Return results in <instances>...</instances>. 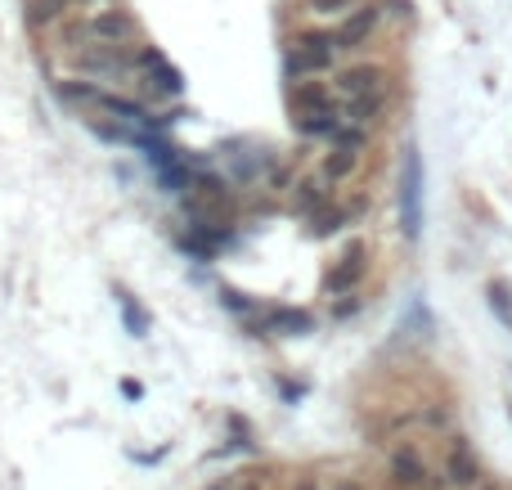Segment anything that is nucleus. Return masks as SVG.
Masks as SVG:
<instances>
[{"instance_id":"obj_11","label":"nucleus","mask_w":512,"mask_h":490,"mask_svg":"<svg viewBox=\"0 0 512 490\" xmlns=\"http://www.w3.org/2000/svg\"><path fill=\"white\" fill-rule=\"evenodd\" d=\"M328 108H342L333 82H292L288 86V113L302 117V113H328Z\"/></svg>"},{"instance_id":"obj_8","label":"nucleus","mask_w":512,"mask_h":490,"mask_svg":"<svg viewBox=\"0 0 512 490\" xmlns=\"http://www.w3.org/2000/svg\"><path fill=\"white\" fill-rule=\"evenodd\" d=\"M333 91H337V99H342V104H346V99H359V95H378V91H387V63L364 59V63L337 67Z\"/></svg>"},{"instance_id":"obj_16","label":"nucleus","mask_w":512,"mask_h":490,"mask_svg":"<svg viewBox=\"0 0 512 490\" xmlns=\"http://www.w3.org/2000/svg\"><path fill=\"white\" fill-rule=\"evenodd\" d=\"M50 95H54L59 104H72V108H99L104 86H99V82H54Z\"/></svg>"},{"instance_id":"obj_14","label":"nucleus","mask_w":512,"mask_h":490,"mask_svg":"<svg viewBox=\"0 0 512 490\" xmlns=\"http://www.w3.org/2000/svg\"><path fill=\"white\" fill-rule=\"evenodd\" d=\"M72 10H77V0H28V28L32 32H45V28H63L72 19Z\"/></svg>"},{"instance_id":"obj_6","label":"nucleus","mask_w":512,"mask_h":490,"mask_svg":"<svg viewBox=\"0 0 512 490\" xmlns=\"http://www.w3.org/2000/svg\"><path fill=\"white\" fill-rule=\"evenodd\" d=\"M135 73H144V82H149V91L176 99L185 95V73L158 50V45H135Z\"/></svg>"},{"instance_id":"obj_1","label":"nucleus","mask_w":512,"mask_h":490,"mask_svg":"<svg viewBox=\"0 0 512 490\" xmlns=\"http://www.w3.org/2000/svg\"><path fill=\"white\" fill-rule=\"evenodd\" d=\"M135 36H139L135 14H126V10H91V14H72L54 32V45L63 54H77L86 45H126Z\"/></svg>"},{"instance_id":"obj_10","label":"nucleus","mask_w":512,"mask_h":490,"mask_svg":"<svg viewBox=\"0 0 512 490\" xmlns=\"http://www.w3.org/2000/svg\"><path fill=\"white\" fill-rule=\"evenodd\" d=\"M387 468H391V477H396V486H405V490H436V477H431V468H427V459H422V450L418 446H396L391 454H387Z\"/></svg>"},{"instance_id":"obj_29","label":"nucleus","mask_w":512,"mask_h":490,"mask_svg":"<svg viewBox=\"0 0 512 490\" xmlns=\"http://www.w3.org/2000/svg\"><path fill=\"white\" fill-rule=\"evenodd\" d=\"M292 490H319V486H315V477H297V486H292Z\"/></svg>"},{"instance_id":"obj_15","label":"nucleus","mask_w":512,"mask_h":490,"mask_svg":"<svg viewBox=\"0 0 512 490\" xmlns=\"http://www.w3.org/2000/svg\"><path fill=\"white\" fill-rule=\"evenodd\" d=\"M292 126H297L306 139H337L342 126H346V117H342V108H328V113H302V117H292Z\"/></svg>"},{"instance_id":"obj_20","label":"nucleus","mask_w":512,"mask_h":490,"mask_svg":"<svg viewBox=\"0 0 512 490\" xmlns=\"http://www.w3.org/2000/svg\"><path fill=\"white\" fill-rule=\"evenodd\" d=\"M355 167H359V154H355V149H342V145H333V149L324 154V162H319V176L337 185V180L355 176Z\"/></svg>"},{"instance_id":"obj_23","label":"nucleus","mask_w":512,"mask_h":490,"mask_svg":"<svg viewBox=\"0 0 512 490\" xmlns=\"http://www.w3.org/2000/svg\"><path fill=\"white\" fill-rule=\"evenodd\" d=\"M158 180H162V189H167V194H180V198H189V189H193L198 171H193L189 162H176L171 171H158Z\"/></svg>"},{"instance_id":"obj_9","label":"nucleus","mask_w":512,"mask_h":490,"mask_svg":"<svg viewBox=\"0 0 512 490\" xmlns=\"http://www.w3.org/2000/svg\"><path fill=\"white\" fill-rule=\"evenodd\" d=\"M230 243H234V230H230V225H207V221H193L185 234H176V248L189 252L193 261H216Z\"/></svg>"},{"instance_id":"obj_18","label":"nucleus","mask_w":512,"mask_h":490,"mask_svg":"<svg viewBox=\"0 0 512 490\" xmlns=\"http://www.w3.org/2000/svg\"><path fill=\"white\" fill-rule=\"evenodd\" d=\"M86 130L95 135V139H104V145H135V126H126V122H117V117H86Z\"/></svg>"},{"instance_id":"obj_28","label":"nucleus","mask_w":512,"mask_h":490,"mask_svg":"<svg viewBox=\"0 0 512 490\" xmlns=\"http://www.w3.org/2000/svg\"><path fill=\"white\" fill-rule=\"evenodd\" d=\"M117 387H122V396H126V400H139V396H144V387H139L135 378H122Z\"/></svg>"},{"instance_id":"obj_17","label":"nucleus","mask_w":512,"mask_h":490,"mask_svg":"<svg viewBox=\"0 0 512 490\" xmlns=\"http://www.w3.org/2000/svg\"><path fill=\"white\" fill-rule=\"evenodd\" d=\"M382 113H387V91L359 95V99H346V104H342V117H346L351 126H374Z\"/></svg>"},{"instance_id":"obj_7","label":"nucleus","mask_w":512,"mask_h":490,"mask_svg":"<svg viewBox=\"0 0 512 490\" xmlns=\"http://www.w3.org/2000/svg\"><path fill=\"white\" fill-rule=\"evenodd\" d=\"M382 14H387V10L378 5V0H364V5H359L355 14H346L342 23H333V28H328L333 50H364V45H369V36L378 32Z\"/></svg>"},{"instance_id":"obj_21","label":"nucleus","mask_w":512,"mask_h":490,"mask_svg":"<svg viewBox=\"0 0 512 490\" xmlns=\"http://www.w3.org/2000/svg\"><path fill=\"white\" fill-rule=\"evenodd\" d=\"M265 167H270V158H265V154H230V180H234V185H243V189H248V185H256Z\"/></svg>"},{"instance_id":"obj_3","label":"nucleus","mask_w":512,"mask_h":490,"mask_svg":"<svg viewBox=\"0 0 512 490\" xmlns=\"http://www.w3.org/2000/svg\"><path fill=\"white\" fill-rule=\"evenodd\" d=\"M63 59L72 73H82V82H108V77L135 73V45H86Z\"/></svg>"},{"instance_id":"obj_4","label":"nucleus","mask_w":512,"mask_h":490,"mask_svg":"<svg viewBox=\"0 0 512 490\" xmlns=\"http://www.w3.org/2000/svg\"><path fill=\"white\" fill-rule=\"evenodd\" d=\"M364 274H369V243H364V239H351V243L337 252V261L328 265V274H324V293L351 297V293L364 284Z\"/></svg>"},{"instance_id":"obj_24","label":"nucleus","mask_w":512,"mask_h":490,"mask_svg":"<svg viewBox=\"0 0 512 490\" xmlns=\"http://www.w3.org/2000/svg\"><path fill=\"white\" fill-rule=\"evenodd\" d=\"M359 5H364V0H311V14H315V19H337V14L346 19V14H355Z\"/></svg>"},{"instance_id":"obj_12","label":"nucleus","mask_w":512,"mask_h":490,"mask_svg":"<svg viewBox=\"0 0 512 490\" xmlns=\"http://www.w3.org/2000/svg\"><path fill=\"white\" fill-rule=\"evenodd\" d=\"M333 180H324V176H302L297 180V194H292V207H297V212L311 221V217H319V212H328L333 207V189H328Z\"/></svg>"},{"instance_id":"obj_5","label":"nucleus","mask_w":512,"mask_h":490,"mask_svg":"<svg viewBox=\"0 0 512 490\" xmlns=\"http://www.w3.org/2000/svg\"><path fill=\"white\" fill-rule=\"evenodd\" d=\"M400 230L405 239L422 234V154L405 149V167H400Z\"/></svg>"},{"instance_id":"obj_30","label":"nucleus","mask_w":512,"mask_h":490,"mask_svg":"<svg viewBox=\"0 0 512 490\" xmlns=\"http://www.w3.org/2000/svg\"><path fill=\"white\" fill-rule=\"evenodd\" d=\"M77 5H82V0H77ZM86 5H91V0H86ZM104 5H113V0H104Z\"/></svg>"},{"instance_id":"obj_2","label":"nucleus","mask_w":512,"mask_h":490,"mask_svg":"<svg viewBox=\"0 0 512 490\" xmlns=\"http://www.w3.org/2000/svg\"><path fill=\"white\" fill-rule=\"evenodd\" d=\"M333 59H337V50H333L328 32H297L288 54H283V77H288V86L292 82H315L319 73L333 67Z\"/></svg>"},{"instance_id":"obj_25","label":"nucleus","mask_w":512,"mask_h":490,"mask_svg":"<svg viewBox=\"0 0 512 490\" xmlns=\"http://www.w3.org/2000/svg\"><path fill=\"white\" fill-rule=\"evenodd\" d=\"M333 145H342V149H355V154H364V149H369V126H342V135L333 139Z\"/></svg>"},{"instance_id":"obj_13","label":"nucleus","mask_w":512,"mask_h":490,"mask_svg":"<svg viewBox=\"0 0 512 490\" xmlns=\"http://www.w3.org/2000/svg\"><path fill=\"white\" fill-rule=\"evenodd\" d=\"M445 481L450 486H477L481 481V463H477V454L463 437H454L450 450H445Z\"/></svg>"},{"instance_id":"obj_26","label":"nucleus","mask_w":512,"mask_h":490,"mask_svg":"<svg viewBox=\"0 0 512 490\" xmlns=\"http://www.w3.org/2000/svg\"><path fill=\"white\" fill-rule=\"evenodd\" d=\"M485 297H490V311H494V315L512 328V297H508V288H503V284H490V288H485Z\"/></svg>"},{"instance_id":"obj_19","label":"nucleus","mask_w":512,"mask_h":490,"mask_svg":"<svg viewBox=\"0 0 512 490\" xmlns=\"http://www.w3.org/2000/svg\"><path fill=\"white\" fill-rule=\"evenodd\" d=\"M117 293V306H122V324H126V333L130 337H149V328H154V315L144 311L130 293H122V288H113Z\"/></svg>"},{"instance_id":"obj_27","label":"nucleus","mask_w":512,"mask_h":490,"mask_svg":"<svg viewBox=\"0 0 512 490\" xmlns=\"http://www.w3.org/2000/svg\"><path fill=\"white\" fill-rule=\"evenodd\" d=\"M355 311H359V297H355V293H351V297H342V302L333 306V315H337V320H351Z\"/></svg>"},{"instance_id":"obj_22","label":"nucleus","mask_w":512,"mask_h":490,"mask_svg":"<svg viewBox=\"0 0 512 490\" xmlns=\"http://www.w3.org/2000/svg\"><path fill=\"white\" fill-rule=\"evenodd\" d=\"M355 221V212L351 207H328V212H319V217H311V225H306V234L311 239H328V234H337V230H346Z\"/></svg>"}]
</instances>
